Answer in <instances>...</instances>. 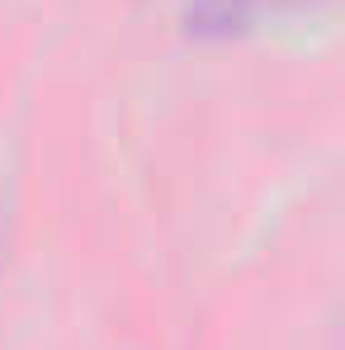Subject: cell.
Wrapping results in <instances>:
<instances>
[{"instance_id": "cell-1", "label": "cell", "mask_w": 345, "mask_h": 350, "mask_svg": "<svg viewBox=\"0 0 345 350\" xmlns=\"http://www.w3.org/2000/svg\"><path fill=\"white\" fill-rule=\"evenodd\" d=\"M260 10V0H189V29H236Z\"/></svg>"}]
</instances>
